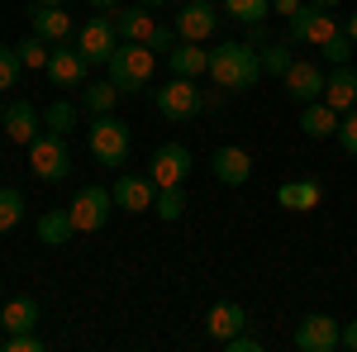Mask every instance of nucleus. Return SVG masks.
<instances>
[{
    "mask_svg": "<svg viewBox=\"0 0 357 352\" xmlns=\"http://www.w3.org/2000/svg\"><path fill=\"white\" fill-rule=\"evenodd\" d=\"M153 67H158V53L148 48V43H119L105 62V77H110L119 91H143V86L153 82Z\"/></svg>",
    "mask_w": 357,
    "mask_h": 352,
    "instance_id": "3",
    "label": "nucleus"
},
{
    "mask_svg": "<svg viewBox=\"0 0 357 352\" xmlns=\"http://www.w3.org/2000/svg\"><path fill=\"white\" fill-rule=\"evenodd\" d=\"M305 5H319V10H333L338 0H305Z\"/></svg>",
    "mask_w": 357,
    "mask_h": 352,
    "instance_id": "44",
    "label": "nucleus"
},
{
    "mask_svg": "<svg viewBox=\"0 0 357 352\" xmlns=\"http://www.w3.org/2000/svg\"><path fill=\"white\" fill-rule=\"evenodd\" d=\"M224 15L238 24H262L272 15V0H224Z\"/></svg>",
    "mask_w": 357,
    "mask_h": 352,
    "instance_id": "29",
    "label": "nucleus"
},
{
    "mask_svg": "<svg viewBox=\"0 0 357 352\" xmlns=\"http://www.w3.org/2000/svg\"><path fill=\"white\" fill-rule=\"evenodd\" d=\"M72 219H77V234H100L110 224V210H114V195L105 186H82L72 195Z\"/></svg>",
    "mask_w": 357,
    "mask_h": 352,
    "instance_id": "7",
    "label": "nucleus"
},
{
    "mask_svg": "<svg viewBox=\"0 0 357 352\" xmlns=\"http://www.w3.org/2000/svg\"><path fill=\"white\" fill-rule=\"evenodd\" d=\"M138 5H148V10H158V5H167V0H138Z\"/></svg>",
    "mask_w": 357,
    "mask_h": 352,
    "instance_id": "45",
    "label": "nucleus"
},
{
    "mask_svg": "<svg viewBox=\"0 0 357 352\" xmlns=\"http://www.w3.org/2000/svg\"><path fill=\"white\" fill-rule=\"evenodd\" d=\"M110 20H114V33H119V43H148V33H153V10L148 5H114L110 10Z\"/></svg>",
    "mask_w": 357,
    "mask_h": 352,
    "instance_id": "15",
    "label": "nucleus"
},
{
    "mask_svg": "<svg viewBox=\"0 0 357 352\" xmlns=\"http://www.w3.org/2000/svg\"><path fill=\"white\" fill-rule=\"evenodd\" d=\"M324 77H329V72H319V62L296 57V62H291V72H286L281 82H286V95H291V100L310 105V100H324Z\"/></svg>",
    "mask_w": 357,
    "mask_h": 352,
    "instance_id": "14",
    "label": "nucleus"
},
{
    "mask_svg": "<svg viewBox=\"0 0 357 352\" xmlns=\"http://www.w3.org/2000/svg\"><path fill=\"white\" fill-rule=\"evenodd\" d=\"M248 314L238 300H220V305H210V314H205V338L210 343H229L234 333H243Z\"/></svg>",
    "mask_w": 357,
    "mask_h": 352,
    "instance_id": "17",
    "label": "nucleus"
},
{
    "mask_svg": "<svg viewBox=\"0 0 357 352\" xmlns=\"http://www.w3.org/2000/svg\"><path fill=\"white\" fill-rule=\"evenodd\" d=\"M20 219H24V195L15 186H0V234H10Z\"/></svg>",
    "mask_w": 357,
    "mask_h": 352,
    "instance_id": "31",
    "label": "nucleus"
},
{
    "mask_svg": "<svg viewBox=\"0 0 357 352\" xmlns=\"http://www.w3.org/2000/svg\"><path fill=\"white\" fill-rule=\"evenodd\" d=\"M338 109L329 105V100H310V105L301 109V134H310V138H333L338 134Z\"/></svg>",
    "mask_w": 357,
    "mask_h": 352,
    "instance_id": "24",
    "label": "nucleus"
},
{
    "mask_svg": "<svg viewBox=\"0 0 357 352\" xmlns=\"http://www.w3.org/2000/svg\"><path fill=\"white\" fill-rule=\"evenodd\" d=\"M0 119H5V100H0Z\"/></svg>",
    "mask_w": 357,
    "mask_h": 352,
    "instance_id": "48",
    "label": "nucleus"
},
{
    "mask_svg": "<svg viewBox=\"0 0 357 352\" xmlns=\"http://www.w3.org/2000/svg\"><path fill=\"white\" fill-rule=\"evenodd\" d=\"M38 300L33 296H15V300H5L0 305V328L5 333H29V328H38Z\"/></svg>",
    "mask_w": 357,
    "mask_h": 352,
    "instance_id": "23",
    "label": "nucleus"
},
{
    "mask_svg": "<svg viewBox=\"0 0 357 352\" xmlns=\"http://www.w3.org/2000/svg\"><path fill=\"white\" fill-rule=\"evenodd\" d=\"M5 352H43V338L29 328V333H5Z\"/></svg>",
    "mask_w": 357,
    "mask_h": 352,
    "instance_id": "37",
    "label": "nucleus"
},
{
    "mask_svg": "<svg viewBox=\"0 0 357 352\" xmlns=\"http://www.w3.org/2000/svg\"><path fill=\"white\" fill-rule=\"evenodd\" d=\"M338 348L357 352V319H348V324H343V343H338Z\"/></svg>",
    "mask_w": 357,
    "mask_h": 352,
    "instance_id": "41",
    "label": "nucleus"
},
{
    "mask_svg": "<svg viewBox=\"0 0 357 352\" xmlns=\"http://www.w3.org/2000/svg\"><path fill=\"white\" fill-rule=\"evenodd\" d=\"M338 143H343V153H348V158H357V109H348V114H343V119H338Z\"/></svg>",
    "mask_w": 357,
    "mask_h": 352,
    "instance_id": "36",
    "label": "nucleus"
},
{
    "mask_svg": "<svg viewBox=\"0 0 357 352\" xmlns=\"http://www.w3.org/2000/svg\"><path fill=\"white\" fill-rule=\"evenodd\" d=\"M38 119H43V114L29 105V100H15V105H5V119H0V124H5L10 143H24L29 148V143L38 138Z\"/></svg>",
    "mask_w": 357,
    "mask_h": 352,
    "instance_id": "21",
    "label": "nucleus"
},
{
    "mask_svg": "<svg viewBox=\"0 0 357 352\" xmlns=\"http://www.w3.org/2000/svg\"><path fill=\"white\" fill-rule=\"evenodd\" d=\"M353 53H357V43L348 38V33H343V29L333 33L329 43H319V57H324L329 67H343V62H353Z\"/></svg>",
    "mask_w": 357,
    "mask_h": 352,
    "instance_id": "33",
    "label": "nucleus"
},
{
    "mask_svg": "<svg viewBox=\"0 0 357 352\" xmlns=\"http://www.w3.org/2000/svg\"><path fill=\"white\" fill-rule=\"evenodd\" d=\"M20 72H24V62H20V48L0 43V91H10V86L20 82Z\"/></svg>",
    "mask_w": 357,
    "mask_h": 352,
    "instance_id": "34",
    "label": "nucleus"
},
{
    "mask_svg": "<svg viewBox=\"0 0 357 352\" xmlns=\"http://www.w3.org/2000/svg\"><path fill=\"white\" fill-rule=\"evenodd\" d=\"M167 67H172V77H205L210 72V53H205V43H191V38H181L172 53H167Z\"/></svg>",
    "mask_w": 357,
    "mask_h": 352,
    "instance_id": "20",
    "label": "nucleus"
},
{
    "mask_svg": "<svg viewBox=\"0 0 357 352\" xmlns=\"http://www.w3.org/2000/svg\"><path fill=\"white\" fill-rule=\"evenodd\" d=\"M176 43H181V33H176V24H153V33H148V48H153L158 57H167L172 48H176Z\"/></svg>",
    "mask_w": 357,
    "mask_h": 352,
    "instance_id": "35",
    "label": "nucleus"
},
{
    "mask_svg": "<svg viewBox=\"0 0 357 352\" xmlns=\"http://www.w3.org/2000/svg\"><path fill=\"white\" fill-rule=\"evenodd\" d=\"M0 352H5V328H0Z\"/></svg>",
    "mask_w": 357,
    "mask_h": 352,
    "instance_id": "47",
    "label": "nucleus"
},
{
    "mask_svg": "<svg viewBox=\"0 0 357 352\" xmlns=\"http://www.w3.org/2000/svg\"><path fill=\"white\" fill-rule=\"evenodd\" d=\"M110 195H114V210L143 215V210H153V200H158V181H153V176H134V171H119Z\"/></svg>",
    "mask_w": 357,
    "mask_h": 352,
    "instance_id": "12",
    "label": "nucleus"
},
{
    "mask_svg": "<svg viewBox=\"0 0 357 352\" xmlns=\"http://www.w3.org/2000/svg\"><path fill=\"white\" fill-rule=\"evenodd\" d=\"M0 305H5V300H0Z\"/></svg>",
    "mask_w": 357,
    "mask_h": 352,
    "instance_id": "49",
    "label": "nucleus"
},
{
    "mask_svg": "<svg viewBox=\"0 0 357 352\" xmlns=\"http://www.w3.org/2000/svg\"><path fill=\"white\" fill-rule=\"evenodd\" d=\"M243 43H248V48H267V43H272V33H267V24H248Z\"/></svg>",
    "mask_w": 357,
    "mask_h": 352,
    "instance_id": "39",
    "label": "nucleus"
},
{
    "mask_svg": "<svg viewBox=\"0 0 357 352\" xmlns=\"http://www.w3.org/2000/svg\"><path fill=\"white\" fill-rule=\"evenodd\" d=\"M319 181H310V176H296V181H281L276 186V205L281 210H296V215H305V210H314L319 205Z\"/></svg>",
    "mask_w": 357,
    "mask_h": 352,
    "instance_id": "22",
    "label": "nucleus"
},
{
    "mask_svg": "<svg viewBox=\"0 0 357 352\" xmlns=\"http://www.w3.org/2000/svg\"><path fill=\"white\" fill-rule=\"evenodd\" d=\"M29 24H33L38 38H48V43L77 38V24H72V15H67L62 5H33V10H29Z\"/></svg>",
    "mask_w": 357,
    "mask_h": 352,
    "instance_id": "16",
    "label": "nucleus"
},
{
    "mask_svg": "<svg viewBox=\"0 0 357 352\" xmlns=\"http://www.w3.org/2000/svg\"><path fill=\"white\" fill-rule=\"evenodd\" d=\"M257 57H262V77H286L291 72V62H296V43L286 38H272L267 48H257Z\"/></svg>",
    "mask_w": 357,
    "mask_h": 352,
    "instance_id": "27",
    "label": "nucleus"
},
{
    "mask_svg": "<svg viewBox=\"0 0 357 352\" xmlns=\"http://www.w3.org/2000/svg\"><path fill=\"white\" fill-rule=\"evenodd\" d=\"M176 33L181 38H191V43H205V38H215V29H220V10L210 5V0H186L181 10H176Z\"/></svg>",
    "mask_w": 357,
    "mask_h": 352,
    "instance_id": "13",
    "label": "nucleus"
},
{
    "mask_svg": "<svg viewBox=\"0 0 357 352\" xmlns=\"http://www.w3.org/2000/svg\"><path fill=\"white\" fill-rule=\"evenodd\" d=\"M119 48V33H114L110 15H91L82 29H77V53L86 62H110V53Z\"/></svg>",
    "mask_w": 357,
    "mask_h": 352,
    "instance_id": "9",
    "label": "nucleus"
},
{
    "mask_svg": "<svg viewBox=\"0 0 357 352\" xmlns=\"http://www.w3.org/2000/svg\"><path fill=\"white\" fill-rule=\"evenodd\" d=\"M338 29H343V24L333 20L329 10H319V5H301V10L286 20V38H291L296 48H319V43H329Z\"/></svg>",
    "mask_w": 357,
    "mask_h": 352,
    "instance_id": "6",
    "label": "nucleus"
},
{
    "mask_svg": "<svg viewBox=\"0 0 357 352\" xmlns=\"http://www.w3.org/2000/svg\"><path fill=\"white\" fill-rule=\"evenodd\" d=\"M15 48H20V62H24V67H38V72H43V67H48V57H53V43H48V38H38V33L20 38Z\"/></svg>",
    "mask_w": 357,
    "mask_h": 352,
    "instance_id": "30",
    "label": "nucleus"
},
{
    "mask_svg": "<svg viewBox=\"0 0 357 352\" xmlns=\"http://www.w3.org/2000/svg\"><path fill=\"white\" fill-rule=\"evenodd\" d=\"M343 33H348V38L357 43V15H348V24H343Z\"/></svg>",
    "mask_w": 357,
    "mask_h": 352,
    "instance_id": "42",
    "label": "nucleus"
},
{
    "mask_svg": "<svg viewBox=\"0 0 357 352\" xmlns=\"http://www.w3.org/2000/svg\"><path fill=\"white\" fill-rule=\"evenodd\" d=\"M191 148L186 143H162L158 153H153V167H148V176L158 181V186H186V176H191Z\"/></svg>",
    "mask_w": 357,
    "mask_h": 352,
    "instance_id": "10",
    "label": "nucleus"
},
{
    "mask_svg": "<svg viewBox=\"0 0 357 352\" xmlns=\"http://www.w3.org/2000/svg\"><path fill=\"white\" fill-rule=\"evenodd\" d=\"M124 91L105 77V82H86L82 86V109L86 114H114V100H119Z\"/></svg>",
    "mask_w": 357,
    "mask_h": 352,
    "instance_id": "26",
    "label": "nucleus"
},
{
    "mask_svg": "<svg viewBox=\"0 0 357 352\" xmlns=\"http://www.w3.org/2000/svg\"><path fill=\"white\" fill-rule=\"evenodd\" d=\"M210 5H215V0H210Z\"/></svg>",
    "mask_w": 357,
    "mask_h": 352,
    "instance_id": "50",
    "label": "nucleus"
},
{
    "mask_svg": "<svg viewBox=\"0 0 357 352\" xmlns=\"http://www.w3.org/2000/svg\"><path fill=\"white\" fill-rule=\"evenodd\" d=\"M210 82L220 91H252L262 82V57L257 48H248L243 38H229V43H215L210 48Z\"/></svg>",
    "mask_w": 357,
    "mask_h": 352,
    "instance_id": "1",
    "label": "nucleus"
},
{
    "mask_svg": "<svg viewBox=\"0 0 357 352\" xmlns=\"http://www.w3.org/2000/svg\"><path fill=\"white\" fill-rule=\"evenodd\" d=\"M72 234H77L72 210H48V215H38V243L62 247V243H72Z\"/></svg>",
    "mask_w": 357,
    "mask_h": 352,
    "instance_id": "25",
    "label": "nucleus"
},
{
    "mask_svg": "<svg viewBox=\"0 0 357 352\" xmlns=\"http://www.w3.org/2000/svg\"><path fill=\"white\" fill-rule=\"evenodd\" d=\"M220 348H229V352H262V343H257V338H248V333H234V338L220 343Z\"/></svg>",
    "mask_w": 357,
    "mask_h": 352,
    "instance_id": "38",
    "label": "nucleus"
},
{
    "mask_svg": "<svg viewBox=\"0 0 357 352\" xmlns=\"http://www.w3.org/2000/svg\"><path fill=\"white\" fill-rule=\"evenodd\" d=\"M343 343V324L333 314H305L296 324V348L301 352H333Z\"/></svg>",
    "mask_w": 357,
    "mask_h": 352,
    "instance_id": "11",
    "label": "nucleus"
},
{
    "mask_svg": "<svg viewBox=\"0 0 357 352\" xmlns=\"http://www.w3.org/2000/svg\"><path fill=\"white\" fill-rule=\"evenodd\" d=\"M324 100H329V105L338 109V114L357 109V67H353V62L333 67L329 77H324Z\"/></svg>",
    "mask_w": 357,
    "mask_h": 352,
    "instance_id": "19",
    "label": "nucleus"
},
{
    "mask_svg": "<svg viewBox=\"0 0 357 352\" xmlns=\"http://www.w3.org/2000/svg\"><path fill=\"white\" fill-rule=\"evenodd\" d=\"M210 171L220 176L224 186H243L248 176H252V158H248L243 148H234V143H224L210 153Z\"/></svg>",
    "mask_w": 357,
    "mask_h": 352,
    "instance_id": "18",
    "label": "nucleus"
},
{
    "mask_svg": "<svg viewBox=\"0 0 357 352\" xmlns=\"http://www.w3.org/2000/svg\"><path fill=\"white\" fill-rule=\"evenodd\" d=\"M86 5H91V10H114L119 0H86Z\"/></svg>",
    "mask_w": 357,
    "mask_h": 352,
    "instance_id": "43",
    "label": "nucleus"
},
{
    "mask_svg": "<svg viewBox=\"0 0 357 352\" xmlns=\"http://www.w3.org/2000/svg\"><path fill=\"white\" fill-rule=\"evenodd\" d=\"M29 167H33V176L38 181H48V186H57V181H67L72 176V148H67V134H38L33 143H29Z\"/></svg>",
    "mask_w": 357,
    "mask_h": 352,
    "instance_id": "4",
    "label": "nucleus"
},
{
    "mask_svg": "<svg viewBox=\"0 0 357 352\" xmlns=\"http://www.w3.org/2000/svg\"><path fill=\"white\" fill-rule=\"evenodd\" d=\"M305 0H272V15H281V20H291L296 10H301Z\"/></svg>",
    "mask_w": 357,
    "mask_h": 352,
    "instance_id": "40",
    "label": "nucleus"
},
{
    "mask_svg": "<svg viewBox=\"0 0 357 352\" xmlns=\"http://www.w3.org/2000/svg\"><path fill=\"white\" fill-rule=\"evenodd\" d=\"M91 158L100 167H114V171H124L129 167V148H134V138H129V124L124 119H114V114H91Z\"/></svg>",
    "mask_w": 357,
    "mask_h": 352,
    "instance_id": "2",
    "label": "nucleus"
},
{
    "mask_svg": "<svg viewBox=\"0 0 357 352\" xmlns=\"http://www.w3.org/2000/svg\"><path fill=\"white\" fill-rule=\"evenodd\" d=\"M33 5H62V0H33Z\"/></svg>",
    "mask_w": 357,
    "mask_h": 352,
    "instance_id": "46",
    "label": "nucleus"
},
{
    "mask_svg": "<svg viewBox=\"0 0 357 352\" xmlns=\"http://www.w3.org/2000/svg\"><path fill=\"white\" fill-rule=\"evenodd\" d=\"M153 100H158V109H162V119H172V124H191L195 114L205 109V95H200V86H195L191 77L162 82L158 91H153Z\"/></svg>",
    "mask_w": 357,
    "mask_h": 352,
    "instance_id": "5",
    "label": "nucleus"
},
{
    "mask_svg": "<svg viewBox=\"0 0 357 352\" xmlns=\"http://www.w3.org/2000/svg\"><path fill=\"white\" fill-rule=\"evenodd\" d=\"M43 124H48L53 134H72V129H77V105H72V100H53V105L43 109Z\"/></svg>",
    "mask_w": 357,
    "mask_h": 352,
    "instance_id": "32",
    "label": "nucleus"
},
{
    "mask_svg": "<svg viewBox=\"0 0 357 352\" xmlns=\"http://www.w3.org/2000/svg\"><path fill=\"white\" fill-rule=\"evenodd\" d=\"M186 205H191V200H186V190H181V186H158L153 215L162 219V224H176V219L186 215Z\"/></svg>",
    "mask_w": 357,
    "mask_h": 352,
    "instance_id": "28",
    "label": "nucleus"
},
{
    "mask_svg": "<svg viewBox=\"0 0 357 352\" xmlns=\"http://www.w3.org/2000/svg\"><path fill=\"white\" fill-rule=\"evenodd\" d=\"M48 82L53 91H82L91 82V62L77 53V43H53V57H48Z\"/></svg>",
    "mask_w": 357,
    "mask_h": 352,
    "instance_id": "8",
    "label": "nucleus"
}]
</instances>
